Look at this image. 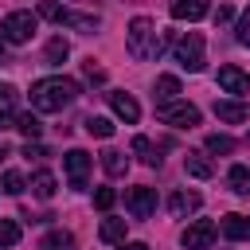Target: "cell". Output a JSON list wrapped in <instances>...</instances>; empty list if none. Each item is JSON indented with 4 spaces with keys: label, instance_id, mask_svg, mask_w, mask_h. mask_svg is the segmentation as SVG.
I'll list each match as a JSON object with an SVG mask.
<instances>
[{
    "label": "cell",
    "instance_id": "obj_33",
    "mask_svg": "<svg viewBox=\"0 0 250 250\" xmlns=\"http://www.w3.org/2000/svg\"><path fill=\"white\" fill-rule=\"evenodd\" d=\"M23 156H27V160H43V156H51V152H47L43 145H35V141H27V145H23Z\"/></svg>",
    "mask_w": 250,
    "mask_h": 250
},
{
    "label": "cell",
    "instance_id": "obj_31",
    "mask_svg": "<svg viewBox=\"0 0 250 250\" xmlns=\"http://www.w3.org/2000/svg\"><path fill=\"white\" fill-rule=\"evenodd\" d=\"M113 203H117V191H113V188H98V191H94V207H98V211H109Z\"/></svg>",
    "mask_w": 250,
    "mask_h": 250
},
{
    "label": "cell",
    "instance_id": "obj_3",
    "mask_svg": "<svg viewBox=\"0 0 250 250\" xmlns=\"http://www.w3.org/2000/svg\"><path fill=\"white\" fill-rule=\"evenodd\" d=\"M39 16L43 20H51V23H66V27H74V31H98V16H82V12H70V8H62V4H55V0H39Z\"/></svg>",
    "mask_w": 250,
    "mask_h": 250
},
{
    "label": "cell",
    "instance_id": "obj_8",
    "mask_svg": "<svg viewBox=\"0 0 250 250\" xmlns=\"http://www.w3.org/2000/svg\"><path fill=\"white\" fill-rule=\"evenodd\" d=\"M215 234H219V227H215L211 219H195V223L180 234V242H184V250H207V246L215 242Z\"/></svg>",
    "mask_w": 250,
    "mask_h": 250
},
{
    "label": "cell",
    "instance_id": "obj_30",
    "mask_svg": "<svg viewBox=\"0 0 250 250\" xmlns=\"http://www.w3.org/2000/svg\"><path fill=\"white\" fill-rule=\"evenodd\" d=\"M0 188H4L8 195H20V191H23L27 184H23V176H20L16 168H12V172H4V180H0Z\"/></svg>",
    "mask_w": 250,
    "mask_h": 250
},
{
    "label": "cell",
    "instance_id": "obj_21",
    "mask_svg": "<svg viewBox=\"0 0 250 250\" xmlns=\"http://www.w3.org/2000/svg\"><path fill=\"white\" fill-rule=\"evenodd\" d=\"M133 152L141 156V164H148V168H160V148H156L148 137H133Z\"/></svg>",
    "mask_w": 250,
    "mask_h": 250
},
{
    "label": "cell",
    "instance_id": "obj_17",
    "mask_svg": "<svg viewBox=\"0 0 250 250\" xmlns=\"http://www.w3.org/2000/svg\"><path fill=\"white\" fill-rule=\"evenodd\" d=\"M176 94H180V78H176V74H160V78H156V86H152V98H156V105H164V102H176Z\"/></svg>",
    "mask_w": 250,
    "mask_h": 250
},
{
    "label": "cell",
    "instance_id": "obj_35",
    "mask_svg": "<svg viewBox=\"0 0 250 250\" xmlns=\"http://www.w3.org/2000/svg\"><path fill=\"white\" fill-rule=\"evenodd\" d=\"M86 78H90V82H105V70H98L94 59H90V62H86Z\"/></svg>",
    "mask_w": 250,
    "mask_h": 250
},
{
    "label": "cell",
    "instance_id": "obj_32",
    "mask_svg": "<svg viewBox=\"0 0 250 250\" xmlns=\"http://www.w3.org/2000/svg\"><path fill=\"white\" fill-rule=\"evenodd\" d=\"M234 39H238L242 47H250V8L238 16V23H234Z\"/></svg>",
    "mask_w": 250,
    "mask_h": 250
},
{
    "label": "cell",
    "instance_id": "obj_9",
    "mask_svg": "<svg viewBox=\"0 0 250 250\" xmlns=\"http://www.w3.org/2000/svg\"><path fill=\"white\" fill-rule=\"evenodd\" d=\"M125 207H129L133 219H148L156 211V191L152 188H129L125 191Z\"/></svg>",
    "mask_w": 250,
    "mask_h": 250
},
{
    "label": "cell",
    "instance_id": "obj_12",
    "mask_svg": "<svg viewBox=\"0 0 250 250\" xmlns=\"http://www.w3.org/2000/svg\"><path fill=\"white\" fill-rule=\"evenodd\" d=\"M168 12H172V20H188V23H195V20H203V16L211 12V4H207V0H172Z\"/></svg>",
    "mask_w": 250,
    "mask_h": 250
},
{
    "label": "cell",
    "instance_id": "obj_23",
    "mask_svg": "<svg viewBox=\"0 0 250 250\" xmlns=\"http://www.w3.org/2000/svg\"><path fill=\"white\" fill-rule=\"evenodd\" d=\"M227 184H230L234 195H250V168H246V164H234V168L227 172Z\"/></svg>",
    "mask_w": 250,
    "mask_h": 250
},
{
    "label": "cell",
    "instance_id": "obj_10",
    "mask_svg": "<svg viewBox=\"0 0 250 250\" xmlns=\"http://www.w3.org/2000/svg\"><path fill=\"white\" fill-rule=\"evenodd\" d=\"M215 78H219V90H227V94H238V98H242V94H250V74H246V70H238V66H230V62H227V66H219V74H215Z\"/></svg>",
    "mask_w": 250,
    "mask_h": 250
},
{
    "label": "cell",
    "instance_id": "obj_15",
    "mask_svg": "<svg viewBox=\"0 0 250 250\" xmlns=\"http://www.w3.org/2000/svg\"><path fill=\"white\" fill-rule=\"evenodd\" d=\"M215 117L227 121V125H242L250 117V105L246 102H215Z\"/></svg>",
    "mask_w": 250,
    "mask_h": 250
},
{
    "label": "cell",
    "instance_id": "obj_37",
    "mask_svg": "<svg viewBox=\"0 0 250 250\" xmlns=\"http://www.w3.org/2000/svg\"><path fill=\"white\" fill-rule=\"evenodd\" d=\"M8 62V47H4V35H0V66Z\"/></svg>",
    "mask_w": 250,
    "mask_h": 250
},
{
    "label": "cell",
    "instance_id": "obj_7",
    "mask_svg": "<svg viewBox=\"0 0 250 250\" xmlns=\"http://www.w3.org/2000/svg\"><path fill=\"white\" fill-rule=\"evenodd\" d=\"M62 164H66V180H70V188L74 191H82L86 188V180H90V152H82V148H70L66 156H62Z\"/></svg>",
    "mask_w": 250,
    "mask_h": 250
},
{
    "label": "cell",
    "instance_id": "obj_22",
    "mask_svg": "<svg viewBox=\"0 0 250 250\" xmlns=\"http://www.w3.org/2000/svg\"><path fill=\"white\" fill-rule=\"evenodd\" d=\"M39 250H78V242H74L70 230H51V234H43Z\"/></svg>",
    "mask_w": 250,
    "mask_h": 250
},
{
    "label": "cell",
    "instance_id": "obj_16",
    "mask_svg": "<svg viewBox=\"0 0 250 250\" xmlns=\"http://www.w3.org/2000/svg\"><path fill=\"white\" fill-rule=\"evenodd\" d=\"M199 191H176L172 199H168V211L176 215V219H184V215H191V211H199Z\"/></svg>",
    "mask_w": 250,
    "mask_h": 250
},
{
    "label": "cell",
    "instance_id": "obj_26",
    "mask_svg": "<svg viewBox=\"0 0 250 250\" xmlns=\"http://www.w3.org/2000/svg\"><path fill=\"white\" fill-rule=\"evenodd\" d=\"M43 55H47V62H51V66H59V62L70 55V43H66L62 35H55V39L47 43V51H43Z\"/></svg>",
    "mask_w": 250,
    "mask_h": 250
},
{
    "label": "cell",
    "instance_id": "obj_13",
    "mask_svg": "<svg viewBox=\"0 0 250 250\" xmlns=\"http://www.w3.org/2000/svg\"><path fill=\"white\" fill-rule=\"evenodd\" d=\"M219 230H223V238H230V242H250V215H227Z\"/></svg>",
    "mask_w": 250,
    "mask_h": 250
},
{
    "label": "cell",
    "instance_id": "obj_11",
    "mask_svg": "<svg viewBox=\"0 0 250 250\" xmlns=\"http://www.w3.org/2000/svg\"><path fill=\"white\" fill-rule=\"evenodd\" d=\"M105 98H109L113 113H117L125 125H137V117H141V105H137V98H133V94H121V90H113V94H105Z\"/></svg>",
    "mask_w": 250,
    "mask_h": 250
},
{
    "label": "cell",
    "instance_id": "obj_27",
    "mask_svg": "<svg viewBox=\"0 0 250 250\" xmlns=\"http://www.w3.org/2000/svg\"><path fill=\"white\" fill-rule=\"evenodd\" d=\"M86 133H90V137H98V141H105V137H113V121L94 113V117H86Z\"/></svg>",
    "mask_w": 250,
    "mask_h": 250
},
{
    "label": "cell",
    "instance_id": "obj_28",
    "mask_svg": "<svg viewBox=\"0 0 250 250\" xmlns=\"http://www.w3.org/2000/svg\"><path fill=\"white\" fill-rule=\"evenodd\" d=\"M16 242H20V223L0 219V250H4V246H16Z\"/></svg>",
    "mask_w": 250,
    "mask_h": 250
},
{
    "label": "cell",
    "instance_id": "obj_1",
    "mask_svg": "<svg viewBox=\"0 0 250 250\" xmlns=\"http://www.w3.org/2000/svg\"><path fill=\"white\" fill-rule=\"evenodd\" d=\"M78 94H82L78 82L74 78H62V74H51V78L31 82V105H35V113H62Z\"/></svg>",
    "mask_w": 250,
    "mask_h": 250
},
{
    "label": "cell",
    "instance_id": "obj_19",
    "mask_svg": "<svg viewBox=\"0 0 250 250\" xmlns=\"http://www.w3.org/2000/svg\"><path fill=\"white\" fill-rule=\"evenodd\" d=\"M184 172H188V176H195V180H211V176H215L211 160H207V156H199V152H188V156H184Z\"/></svg>",
    "mask_w": 250,
    "mask_h": 250
},
{
    "label": "cell",
    "instance_id": "obj_4",
    "mask_svg": "<svg viewBox=\"0 0 250 250\" xmlns=\"http://www.w3.org/2000/svg\"><path fill=\"white\" fill-rule=\"evenodd\" d=\"M172 59L184 66V70H203V35L199 31H188V35H180L176 43H172Z\"/></svg>",
    "mask_w": 250,
    "mask_h": 250
},
{
    "label": "cell",
    "instance_id": "obj_36",
    "mask_svg": "<svg viewBox=\"0 0 250 250\" xmlns=\"http://www.w3.org/2000/svg\"><path fill=\"white\" fill-rule=\"evenodd\" d=\"M117 250H148L145 242H117Z\"/></svg>",
    "mask_w": 250,
    "mask_h": 250
},
{
    "label": "cell",
    "instance_id": "obj_14",
    "mask_svg": "<svg viewBox=\"0 0 250 250\" xmlns=\"http://www.w3.org/2000/svg\"><path fill=\"white\" fill-rule=\"evenodd\" d=\"M16 86L0 82V129H16Z\"/></svg>",
    "mask_w": 250,
    "mask_h": 250
},
{
    "label": "cell",
    "instance_id": "obj_2",
    "mask_svg": "<svg viewBox=\"0 0 250 250\" xmlns=\"http://www.w3.org/2000/svg\"><path fill=\"white\" fill-rule=\"evenodd\" d=\"M125 47H129L133 59H156L164 51V39H160V31H156V23L148 16H137L129 23V31H125Z\"/></svg>",
    "mask_w": 250,
    "mask_h": 250
},
{
    "label": "cell",
    "instance_id": "obj_34",
    "mask_svg": "<svg viewBox=\"0 0 250 250\" xmlns=\"http://www.w3.org/2000/svg\"><path fill=\"white\" fill-rule=\"evenodd\" d=\"M230 20H234L230 4H219V8H215V23H230Z\"/></svg>",
    "mask_w": 250,
    "mask_h": 250
},
{
    "label": "cell",
    "instance_id": "obj_38",
    "mask_svg": "<svg viewBox=\"0 0 250 250\" xmlns=\"http://www.w3.org/2000/svg\"><path fill=\"white\" fill-rule=\"evenodd\" d=\"M4 156H8V148H4V145H0V160H4Z\"/></svg>",
    "mask_w": 250,
    "mask_h": 250
},
{
    "label": "cell",
    "instance_id": "obj_29",
    "mask_svg": "<svg viewBox=\"0 0 250 250\" xmlns=\"http://www.w3.org/2000/svg\"><path fill=\"white\" fill-rule=\"evenodd\" d=\"M207 152H215V156H219V152H234V141L223 137V133H211V137H207Z\"/></svg>",
    "mask_w": 250,
    "mask_h": 250
},
{
    "label": "cell",
    "instance_id": "obj_18",
    "mask_svg": "<svg viewBox=\"0 0 250 250\" xmlns=\"http://www.w3.org/2000/svg\"><path fill=\"white\" fill-rule=\"evenodd\" d=\"M102 168L117 180V176H125V172H129V156H125L121 148H105V152H102Z\"/></svg>",
    "mask_w": 250,
    "mask_h": 250
},
{
    "label": "cell",
    "instance_id": "obj_20",
    "mask_svg": "<svg viewBox=\"0 0 250 250\" xmlns=\"http://www.w3.org/2000/svg\"><path fill=\"white\" fill-rule=\"evenodd\" d=\"M125 219H102V227H98V238L102 242H109V246H117V242H125Z\"/></svg>",
    "mask_w": 250,
    "mask_h": 250
},
{
    "label": "cell",
    "instance_id": "obj_6",
    "mask_svg": "<svg viewBox=\"0 0 250 250\" xmlns=\"http://www.w3.org/2000/svg\"><path fill=\"white\" fill-rule=\"evenodd\" d=\"M156 117L164 125H176V129H195L199 125V109L191 102H164V105H156Z\"/></svg>",
    "mask_w": 250,
    "mask_h": 250
},
{
    "label": "cell",
    "instance_id": "obj_24",
    "mask_svg": "<svg viewBox=\"0 0 250 250\" xmlns=\"http://www.w3.org/2000/svg\"><path fill=\"white\" fill-rule=\"evenodd\" d=\"M31 191H35V199H51L55 195V176L43 168V172H35L31 176Z\"/></svg>",
    "mask_w": 250,
    "mask_h": 250
},
{
    "label": "cell",
    "instance_id": "obj_5",
    "mask_svg": "<svg viewBox=\"0 0 250 250\" xmlns=\"http://www.w3.org/2000/svg\"><path fill=\"white\" fill-rule=\"evenodd\" d=\"M35 27H39V20L31 12H8L0 23V35H4V43H27L35 35Z\"/></svg>",
    "mask_w": 250,
    "mask_h": 250
},
{
    "label": "cell",
    "instance_id": "obj_25",
    "mask_svg": "<svg viewBox=\"0 0 250 250\" xmlns=\"http://www.w3.org/2000/svg\"><path fill=\"white\" fill-rule=\"evenodd\" d=\"M16 129H20L27 141H35V137L43 133V121H39L35 113H16Z\"/></svg>",
    "mask_w": 250,
    "mask_h": 250
}]
</instances>
